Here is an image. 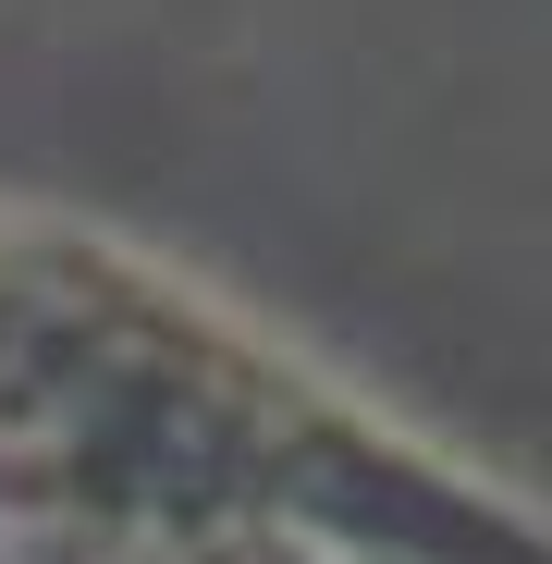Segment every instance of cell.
<instances>
[{
  "label": "cell",
  "instance_id": "6da1fadb",
  "mask_svg": "<svg viewBox=\"0 0 552 564\" xmlns=\"http://www.w3.org/2000/svg\"><path fill=\"white\" fill-rule=\"evenodd\" d=\"M184 564H209V552H184Z\"/></svg>",
  "mask_w": 552,
  "mask_h": 564
}]
</instances>
